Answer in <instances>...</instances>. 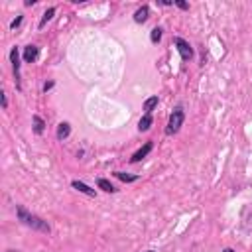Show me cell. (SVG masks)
Wrapping results in <instances>:
<instances>
[{
  "instance_id": "obj_1",
  "label": "cell",
  "mask_w": 252,
  "mask_h": 252,
  "mask_svg": "<svg viewBox=\"0 0 252 252\" xmlns=\"http://www.w3.org/2000/svg\"><path fill=\"white\" fill-rule=\"evenodd\" d=\"M18 217H20V220H22L24 224H28V226H32V228H37V230H43V232H49V224H47L45 220H41L39 217L28 213L24 207H18Z\"/></svg>"
},
{
  "instance_id": "obj_2",
  "label": "cell",
  "mask_w": 252,
  "mask_h": 252,
  "mask_svg": "<svg viewBox=\"0 0 252 252\" xmlns=\"http://www.w3.org/2000/svg\"><path fill=\"white\" fill-rule=\"evenodd\" d=\"M181 124H183V108H181V106H177V108L171 112V116H169V122H167L165 132L171 136V134H175V132L181 128Z\"/></svg>"
},
{
  "instance_id": "obj_3",
  "label": "cell",
  "mask_w": 252,
  "mask_h": 252,
  "mask_svg": "<svg viewBox=\"0 0 252 252\" xmlns=\"http://www.w3.org/2000/svg\"><path fill=\"white\" fill-rule=\"evenodd\" d=\"M175 45H177V51H179V55H181L183 61H189V59L193 57V49H191V45H189L185 39L175 37Z\"/></svg>"
},
{
  "instance_id": "obj_4",
  "label": "cell",
  "mask_w": 252,
  "mask_h": 252,
  "mask_svg": "<svg viewBox=\"0 0 252 252\" xmlns=\"http://www.w3.org/2000/svg\"><path fill=\"white\" fill-rule=\"evenodd\" d=\"M10 59H12V67H14V77H16V87L20 89V61H18V49L14 47L10 51Z\"/></svg>"
},
{
  "instance_id": "obj_5",
  "label": "cell",
  "mask_w": 252,
  "mask_h": 252,
  "mask_svg": "<svg viewBox=\"0 0 252 252\" xmlns=\"http://www.w3.org/2000/svg\"><path fill=\"white\" fill-rule=\"evenodd\" d=\"M150 150H152V142H146V144H144V148H140V150H138V152H136V154L130 158V161H132V163L140 161L142 158H146V156L150 154Z\"/></svg>"
},
{
  "instance_id": "obj_6",
  "label": "cell",
  "mask_w": 252,
  "mask_h": 252,
  "mask_svg": "<svg viewBox=\"0 0 252 252\" xmlns=\"http://www.w3.org/2000/svg\"><path fill=\"white\" fill-rule=\"evenodd\" d=\"M148 14H150V8H148V6H142V8H138V10H136V14H134V22H138V24H144V22L148 20Z\"/></svg>"
},
{
  "instance_id": "obj_7",
  "label": "cell",
  "mask_w": 252,
  "mask_h": 252,
  "mask_svg": "<svg viewBox=\"0 0 252 252\" xmlns=\"http://www.w3.org/2000/svg\"><path fill=\"white\" fill-rule=\"evenodd\" d=\"M24 59H26V63L35 61V59H37V47H35V45H28V47L24 49Z\"/></svg>"
},
{
  "instance_id": "obj_8",
  "label": "cell",
  "mask_w": 252,
  "mask_h": 252,
  "mask_svg": "<svg viewBox=\"0 0 252 252\" xmlns=\"http://www.w3.org/2000/svg\"><path fill=\"white\" fill-rule=\"evenodd\" d=\"M69 134H71V126H69L67 122H61V124L57 126V140H65Z\"/></svg>"
},
{
  "instance_id": "obj_9",
  "label": "cell",
  "mask_w": 252,
  "mask_h": 252,
  "mask_svg": "<svg viewBox=\"0 0 252 252\" xmlns=\"http://www.w3.org/2000/svg\"><path fill=\"white\" fill-rule=\"evenodd\" d=\"M71 185H73L77 191H81V193H85V195H91V197H94V189H91V187H89V185H85L83 181H73Z\"/></svg>"
},
{
  "instance_id": "obj_10",
  "label": "cell",
  "mask_w": 252,
  "mask_h": 252,
  "mask_svg": "<svg viewBox=\"0 0 252 252\" xmlns=\"http://www.w3.org/2000/svg\"><path fill=\"white\" fill-rule=\"evenodd\" d=\"M150 126H152V116H150V114H144V116L140 118V122H138V130H140V132H146Z\"/></svg>"
},
{
  "instance_id": "obj_11",
  "label": "cell",
  "mask_w": 252,
  "mask_h": 252,
  "mask_svg": "<svg viewBox=\"0 0 252 252\" xmlns=\"http://www.w3.org/2000/svg\"><path fill=\"white\" fill-rule=\"evenodd\" d=\"M96 183H98V187H100L102 191H106V193H114V191H116V189L112 187V183H110L108 179H98Z\"/></svg>"
},
{
  "instance_id": "obj_12",
  "label": "cell",
  "mask_w": 252,
  "mask_h": 252,
  "mask_svg": "<svg viewBox=\"0 0 252 252\" xmlns=\"http://www.w3.org/2000/svg\"><path fill=\"white\" fill-rule=\"evenodd\" d=\"M156 104H158V96H150V98L144 102V110H146V114H150V112L154 110Z\"/></svg>"
},
{
  "instance_id": "obj_13",
  "label": "cell",
  "mask_w": 252,
  "mask_h": 252,
  "mask_svg": "<svg viewBox=\"0 0 252 252\" xmlns=\"http://www.w3.org/2000/svg\"><path fill=\"white\" fill-rule=\"evenodd\" d=\"M53 14H55V8H47L45 14H43V18H41V22H39V28H43V26L53 18Z\"/></svg>"
},
{
  "instance_id": "obj_14",
  "label": "cell",
  "mask_w": 252,
  "mask_h": 252,
  "mask_svg": "<svg viewBox=\"0 0 252 252\" xmlns=\"http://www.w3.org/2000/svg\"><path fill=\"white\" fill-rule=\"evenodd\" d=\"M114 175H116L118 179L126 181V183H130V181H136V179H138V175H128V173H124V171H114Z\"/></svg>"
},
{
  "instance_id": "obj_15",
  "label": "cell",
  "mask_w": 252,
  "mask_h": 252,
  "mask_svg": "<svg viewBox=\"0 0 252 252\" xmlns=\"http://www.w3.org/2000/svg\"><path fill=\"white\" fill-rule=\"evenodd\" d=\"M33 130H35V134H41L43 132V120L39 116H33Z\"/></svg>"
},
{
  "instance_id": "obj_16",
  "label": "cell",
  "mask_w": 252,
  "mask_h": 252,
  "mask_svg": "<svg viewBox=\"0 0 252 252\" xmlns=\"http://www.w3.org/2000/svg\"><path fill=\"white\" fill-rule=\"evenodd\" d=\"M150 39H152V43H158V41L161 39V28H154V30H152Z\"/></svg>"
},
{
  "instance_id": "obj_17",
  "label": "cell",
  "mask_w": 252,
  "mask_h": 252,
  "mask_svg": "<svg viewBox=\"0 0 252 252\" xmlns=\"http://www.w3.org/2000/svg\"><path fill=\"white\" fill-rule=\"evenodd\" d=\"M20 24H22V16H18V18H16V20H14V22H12L10 26H12V28H18Z\"/></svg>"
},
{
  "instance_id": "obj_18",
  "label": "cell",
  "mask_w": 252,
  "mask_h": 252,
  "mask_svg": "<svg viewBox=\"0 0 252 252\" xmlns=\"http://www.w3.org/2000/svg\"><path fill=\"white\" fill-rule=\"evenodd\" d=\"M175 4H177L181 10H187V2H175Z\"/></svg>"
},
{
  "instance_id": "obj_19",
  "label": "cell",
  "mask_w": 252,
  "mask_h": 252,
  "mask_svg": "<svg viewBox=\"0 0 252 252\" xmlns=\"http://www.w3.org/2000/svg\"><path fill=\"white\" fill-rule=\"evenodd\" d=\"M51 87H53V83H51V81H49V83H45V85H43V91H49V89H51Z\"/></svg>"
},
{
  "instance_id": "obj_20",
  "label": "cell",
  "mask_w": 252,
  "mask_h": 252,
  "mask_svg": "<svg viewBox=\"0 0 252 252\" xmlns=\"http://www.w3.org/2000/svg\"><path fill=\"white\" fill-rule=\"evenodd\" d=\"M222 252H234V250H232V248H224Z\"/></svg>"
},
{
  "instance_id": "obj_21",
  "label": "cell",
  "mask_w": 252,
  "mask_h": 252,
  "mask_svg": "<svg viewBox=\"0 0 252 252\" xmlns=\"http://www.w3.org/2000/svg\"><path fill=\"white\" fill-rule=\"evenodd\" d=\"M6 252H18V250H6Z\"/></svg>"
},
{
  "instance_id": "obj_22",
  "label": "cell",
  "mask_w": 252,
  "mask_h": 252,
  "mask_svg": "<svg viewBox=\"0 0 252 252\" xmlns=\"http://www.w3.org/2000/svg\"><path fill=\"white\" fill-rule=\"evenodd\" d=\"M148 252H154V250H148Z\"/></svg>"
}]
</instances>
